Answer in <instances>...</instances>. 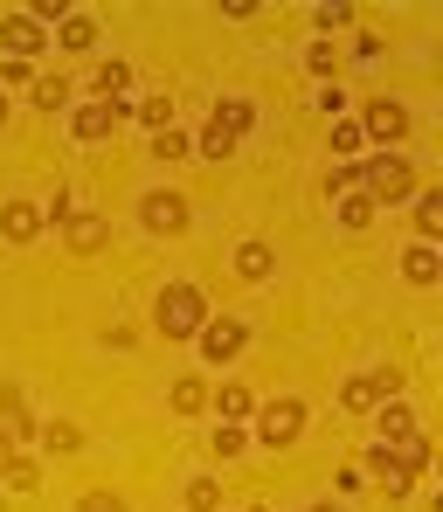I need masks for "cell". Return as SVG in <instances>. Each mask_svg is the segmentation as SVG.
<instances>
[{
  "label": "cell",
  "instance_id": "4",
  "mask_svg": "<svg viewBox=\"0 0 443 512\" xmlns=\"http://www.w3.org/2000/svg\"><path fill=\"white\" fill-rule=\"evenodd\" d=\"M201 319H208L201 284H167V291H160V305H153V326H160L167 340H194V333H201Z\"/></svg>",
  "mask_w": 443,
  "mask_h": 512
},
{
  "label": "cell",
  "instance_id": "1",
  "mask_svg": "<svg viewBox=\"0 0 443 512\" xmlns=\"http://www.w3.org/2000/svg\"><path fill=\"white\" fill-rule=\"evenodd\" d=\"M423 471H430V443H423V436H409V443H374V450H367V478H374L388 499H402Z\"/></svg>",
  "mask_w": 443,
  "mask_h": 512
},
{
  "label": "cell",
  "instance_id": "25",
  "mask_svg": "<svg viewBox=\"0 0 443 512\" xmlns=\"http://www.w3.org/2000/svg\"><path fill=\"white\" fill-rule=\"evenodd\" d=\"M354 21V0H326V7H312V28L319 35H333V28H347Z\"/></svg>",
  "mask_w": 443,
  "mask_h": 512
},
{
  "label": "cell",
  "instance_id": "21",
  "mask_svg": "<svg viewBox=\"0 0 443 512\" xmlns=\"http://www.w3.org/2000/svg\"><path fill=\"white\" fill-rule=\"evenodd\" d=\"M333 201H340V229H367V222L381 215V208H374V201H367L360 187H347V194H333Z\"/></svg>",
  "mask_w": 443,
  "mask_h": 512
},
{
  "label": "cell",
  "instance_id": "36",
  "mask_svg": "<svg viewBox=\"0 0 443 512\" xmlns=\"http://www.w3.org/2000/svg\"><path fill=\"white\" fill-rule=\"evenodd\" d=\"M319 104H326V118H340V111H347V90L326 84V90H319Z\"/></svg>",
  "mask_w": 443,
  "mask_h": 512
},
{
  "label": "cell",
  "instance_id": "6",
  "mask_svg": "<svg viewBox=\"0 0 443 512\" xmlns=\"http://www.w3.org/2000/svg\"><path fill=\"white\" fill-rule=\"evenodd\" d=\"M139 229H146V236H180V229H187V201H180L174 187L139 194Z\"/></svg>",
  "mask_w": 443,
  "mask_h": 512
},
{
  "label": "cell",
  "instance_id": "14",
  "mask_svg": "<svg viewBox=\"0 0 443 512\" xmlns=\"http://www.w3.org/2000/svg\"><path fill=\"white\" fill-rule=\"evenodd\" d=\"M409 201H416V236H423V243L443 236V187H416Z\"/></svg>",
  "mask_w": 443,
  "mask_h": 512
},
{
  "label": "cell",
  "instance_id": "35",
  "mask_svg": "<svg viewBox=\"0 0 443 512\" xmlns=\"http://www.w3.org/2000/svg\"><path fill=\"white\" fill-rule=\"evenodd\" d=\"M333 153H360V125H333Z\"/></svg>",
  "mask_w": 443,
  "mask_h": 512
},
{
  "label": "cell",
  "instance_id": "34",
  "mask_svg": "<svg viewBox=\"0 0 443 512\" xmlns=\"http://www.w3.org/2000/svg\"><path fill=\"white\" fill-rule=\"evenodd\" d=\"M236 450H243V429L222 423V429H215V457H236Z\"/></svg>",
  "mask_w": 443,
  "mask_h": 512
},
{
  "label": "cell",
  "instance_id": "30",
  "mask_svg": "<svg viewBox=\"0 0 443 512\" xmlns=\"http://www.w3.org/2000/svg\"><path fill=\"white\" fill-rule=\"evenodd\" d=\"M367 388H374L381 402H395V395H402V367H374V374H367Z\"/></svg>",
  "mask_w": 443,
  "mask_h": 512
},
{
  "label": "cell",
  "instance_id": "22",
  "mask_svg": "<svg viewBox=\"0 0 443 512\" xmlns=\"http://www.w3.org/2000/svg\"><path fill=\"white\" fill-rule=\"evenodd\" d=\"M56 42H63V49H70V56H84L90 42H97V21H90V14H70V21H63V28H56Z\"/></svg>",
  "mask_w": 443,
  "mask_h": 512
},
{
  "label": "cell",
  "instance_id": "13",
  "mask_svg": "<svg viewBox=\"0 0 443 512\" xmlns=\"http://www.w3.org/2000/svg\"><path fill=\"white\" fill-rule=\"evenodd\" d=\"M42 229H49V222H42L35 201H7V208H0V236H7V243H35Z\"/></svg>",
  "mask_w": 443,
  "mask_h": 512
},
{
  "label": "cell",
  "instance_id": "17",
  "mask_svg": "<svg viewBox=\"0 0 443 512\" xmlns=\"http://www.w3.org/2000/svg\"><path fill=\"white\" fill-rule=\"evenodd\" d=\"M374 416H381V443H409V436H416V416H409V402H381Z\"/></svg>",
  "mask_w": 443,
  "mask_h": 512
},
{
  "label": "cell",
  "instance_id": "26",
  "mask_svg": "<svg viewBox=\"0 0 443 512\" xmlns=\"http://www.w3.org/2000/svg\"><path fill=\"white\" fill-rule=\"evenodd\" d=\"M215 402H222V416H229V423H243V416H250V409H257V395H250V388H243V381H229V388H222V395H215Z\"/></svg>",
  "mask_w": 443,
  "mask_h": 512
},
{
  "label": "cell",
  "instance_id": "39",
  "mask_svg": "<svg viewBox=\"0 0 443 512\" xmlns=\"http://www.w3.org/2000/svg\"><path fill=\"white\" fill-rule=\"evenodd\" d=\"M312 512H340V506H312Z\"/></svg>",
  "mask_w": 443,
  "mask_h": 512
},
{
  "label": "cell",
  "instance_id": "37",
  "mask_svg": "<svg viewBox=\"0 0 443 512\" xmlns=\"http://www.w3.org/2000/svg\"><path fill=\"white\" fill-rule=\"evenodd\" d=\"M7 464H14V436L0 429V471H7Z\"/></svg>",
  "mask_w": 443,
  "mask_h": 512
},
{
  "label": "cell",
  "instance_id": "8",
  "mask_svg": "<svg viewBox=\"0 0 443 512\" xmlns=\"http://www.w3.org/2000/svg\"><path fill=\"white\" fill-rule=\"evenodd\" d=\"M298 436H305V402H270L264 416H257V443H270V450H284Z\"/></svg>",
  "mask_w": 443,
  "mask_h": 512
},
{
  "label": "cell",
  "instance_id": "3",
  "mask_svg": "<svg viewBox=\"0 0 443 512\" xmlns=\"http://www.w3.org/2000/svg\"><path fill=\"white\" fill-rule=\"evenodd\" d=\"M354 187L374 201V208H395V201L416 194V167H409L402 153H374L367 167H354Z\"/></svg>",
  "mask_w": 443,
  "mask_h": 512
},
{
  "label": "cell",
  "instance_id": "20",
  "mask_svg": "<svg viewBox=\"0 0 443 512\" xmlns=\"http://www.w3.org/2000/svg\"><path fill=\"white\" fill-rule=\"evenodd\" d=\"M0 429H7V436H28V429H35L28 402H21V388H0Z\"/></svg>",
  "mask_w": 443,
  "mask_h": 512
},
{
  "label": "cell",
  "instance_id": "32",
  "mask_svg": "<svg viewBox=\"0 0 443 512\" xmlns=\"http://www.w3.org/2000/svg\"><path fill=\"white\" fill-rule=\"evenodd\" d=\"M77 512H125V499H118V492H84Z\"/></svg>",
  "mask_w": 443,
  "mask_h": 512
},
{
  "label": "cell",
  "instance_id": "10",
  "mask_svg": "<svg viewBox=\"0 0 443 512\" xmlns=\"http://www.w3.org/2000/svg\"><path fill=\"white\" fill-rule=\"evenodd\" d=\"M63 243H70V256H97L111 243V222H104V215H70V222H63Z\"/></svg>",
  "mask_w": 443,
  "mask_h": 512
},
{
  "label": "cell",
  "instance_id": "18",
  "mask_svg": "<svg viewBox=\"0 0 443 512\" xmlns=\"http://www.w3.org/2000/svg\"><path fill=\"white\" fill-rule=\"evenodd\" d=\"M90 90H97V104H118V97L132 90V63H104V70L90 77Z\"/></svg>",
  "mask_w": 443,
  "mask_h": 512
},
{
  "label": "cell",
  "instance_id": "9",
  "mask_svg": "<svg viewBox=\"0 0 443 512\" xmlns=\"http://www.w3.org/2000/svg\"><path fill=\"white\" fill-rule=\"evenodd\" d=\"M118 125H125V104H97V97H90V104H77V111H70V132H77L84 146L111 139Z\"/></svg>",
  "mask_w": 443,
  "mask_h": 512
},
{
  "label": "cell",
  "instance_id": "7",
  "mask_svg": "<svg viewBox=\"0 0 443 512\" xmlns=\"http://www.w3.org/2000/svg\"><path fill=\"white\" fill-rule=\"evenodd\" d=\"M194 346H201V360H208V367H222V360H236V353L250 346V326H243V319H201Z\"/></svg>",
  "mask_w": 443,
  "mask_h": 512
},
{
  "label": "cell",
  "instance_id": "29",
  "mask_svg": "<svg viewBox=\"0 0 443 512\" xmlns=\"http://www.w3.org/2000/svg\"><path fill=\"white\" fill-rule=\"evenodd\" d=\"M187 506H194V512H215V506H222V485H215V478H194V485H187Z\"/></svg>",
  "mask_w": 443,
  "mask_h": 512
},
{
  "label": "cell",
  "instance_id": "28",
  "mask_svg": "<svg viewBox=\"0 0 443 512\" xmlns=\"http://www.w3.org/2000/svg\"><path fill=\"white\" fill-rule=\"evenodd\" d=\"M187 153H194L187 132H153V160H187Z\"/></svg>",
  "mask_w": 443,
  "mask_h": 512
},
{
  "label": "cell",
  "instance_id": "40",
  "mask_svg": "<svg viewBox=\"0 0 443 512\" xmlns=\"http://www.w3.org/2000/svg\"><path fill=\"white\" fill-rule=\"evenodd\" d=\"M0 512H7V499H0Z\"/></svg>",
  "mask_w": 443,
  "mask_h": 512
},
{
  "label": "cell",
  "instance_id": "23",
  "mask_svg": "<svg viewBox=\"0 0 443 512\" xmlns=\"http://www.w3.org/2000/svg\"><path fill=\"white\" fill-rule=\"evenodd\" d=\"M340 409H347V416H374V409H381V395L367 388V374H354V381L340 388Z\"/></svg>",
  "mask_w": 443,
  "mask_h": 512
},
{
  "label": "cell",
  "instance_id": "5",
  "mask_svg": "<svg viewBox=\"0 0 443 512\" xmlns=\"http://www.w3.org/2000/svg\"><path fill=\"white\" fill-rule=\"evenodd\" d=\"M360 139H374L381 153L402 146V139H409V104H402V97H374V104L360 111Z\"/></svg>",
  "mask_w": 443,
  "mask_h": 512
},
{
  "label": "cell",
  "instance_id": "12",
  "mask_svg": "<svg viewBox=\"0 0 443 512\" xmlns=\"http://www.w3.org/2000/svg\"><path fill=\"white\" fill-rule=\"evenodd\" d=\"M0 49H7L14 63H28V56L42 49V21H28V14H7V21H0Z\"/></svg>",
  "mask_w": 443,
  "mask_h": 512
},
{
  "label": "cell",
  "instance_id": "11",
  "mask_svg": "<svg viewBox=\"0 0 443 512\" xmlns=\"http://www.w3.org/2000/svg\"><path fill=\"white\" fill-rule=\"evenodd\" d=\"M270 270H277V250H270V236H243V243H236V277H243V284H264Z\"/></svg>",
  "mask_w": 443,
  "mask_h": 512
},
{
  "label": "cell",
  "instance_id": "19",
  "mask_svg": "<svg viewBox=\"0 0 443 512\" xmlns=\"http://www.w3.org/2000/svg\"><path fill=\"white\" fill-rule=\"evenodd\" d=\"M35 436H42V450H49V457H70V450H84V429H77V423H42Z\"/></svg>",
  "mask_w": 443,
  "mask_h": 512
},
{
  "label": "cell",
  "instance_id": "2",
  "mask_svg": "<svg viewBox=\"0 0 443 512\" xmlns=\"http://www.w3.org/2000/svg\"><path fill=\"white\" fill-rule=\"evenodd\" d=\"M250 125H257V104H250V97H215V111H208V132L194 139V153H208V160H229V153L250 139Z\"/></svg>",
  "mask_w": 443,
  "mask_h": 512
},
{
  "label": "cell",
  "instance_id": "31",
  "mask_svg": "<svg viewBox=\"0 0 443 512\" xmlns=\"http://www.w3.org/2000/svg\"><path fill=\"white\" fill-rule=\"evenodd\" d=\"M0 478H7V485H14V492H35V485H42V471H35V464H28V457H14V464H7V471H0Z\"/></svg>",
  "mask_w": 443,
  "mask_h": 512
},
{
  "label": "cell",
  "instance_id": "16",
  "mask_svg": "<svg viewBox=\"0 0 443 512\" xmlns=\"http://www.w3.org/2000/svg\"><path fill=\"white\" fill-rule=\"evenodd\" d=\"M402 277H409V284H437V277H443V256H437V243H416V250L402 256Z\"/></svg>",
  "mask_w": 443,
  "mask_h": 512
},
{
  "label": "cell",
  "instance_id": "24",
  "mask_svg": "<svg viewBox=\"0 0 443 512\" xmlns=\"http://www.w3.org/2000/svg\"><path fill=\"white\" fill-rule=\"evenodd\" d=\"M167 402H174V416H201V409H208V388L187 374V381H174V395H167Z\"/></svg>",
  "mask_w": 443,
  "mask_h": 512
},
{
  "label": "cell",
  "instance_id": "15",
  "mask_svg": "<svg viewBox=\"0 0 443 512\" xmlns=\"http://www.w3.org/2000/svg\"><path fill=\"white\" fill-rule=\"evenodd\" d=\"M28 97H35V111H63V104H70V77H63V70H56V77H49V70H35Z\"/></svg>",
  "mask_w": 443,
  "mask_h": 512
},
{
  "label": "cell",
  "instance_id": "33",
  "mask_svg": "<svg viewBox=\"0 0 443 512\" xmlns=\"http://www.w3.org/2000/svg\"><path fill=\"white\" fill-rule=\"evenodd\" d=\"M305 70H312V77H326V84H333V49H326V42H312V56H305Z\"/></svg>",
  "mask_w": 443,
  "mask_h": 512
},
{
  "label": "cell",
  "instance_id": "38",
  "mask_svg": "<svg viewBox=\"0 0 443 512\" xmlns=\"http://www.w3.org/2000/svg\"><path fill=\"white\" fill-rule=\"evenodd\" d=\"M0 125H7V90H0Z\"/></svg>",
  "mask_w": 443,
  "mask_h": 512
},
{
  "label": "cell",
  "instance_id": "27",
  "mask_svg": "<svg viewBox=\"0 0 443 512\" xmlns=\"http://www.w3.org/2000/svg\"><path fill=\"white\" fill-rule=\"evenodd\" d=\"M139 125H153V132H174V97H146V104H139Z\"/></svg>",
  "mask_w": 443,
  "mask_h": 512
}]
</instances>
